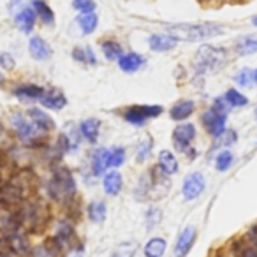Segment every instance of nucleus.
Returning <instances> with one entry per match:
<instances>
[{
    "label": "nucleus",
    "instance_id": "nucleus-35",
    "mask_svg": "<svg viewBox=\"0 0 257 257\" xmlns=\"http://www.w3.org/2000/svg\"><path fill=\"white\" fill-rule=\"evenodd\" d=\"M152 147H154V145H152L150 138H147L145 141H141L140 147H138V150H136V161L138 162L147 161L148 155H150V152H152Z\"/></svg>",
    "mask_w": 257,
    "mask_h": 257
},
{
    "label": "nucleus",
    "instance_id": "nucleus-11",
    "mask_svg": "<svg viewBox=\"0 0 257 257\" xmlns=\"http://www.w3.org/2000/svg\"><path fill=\"white\" fill-rule=\"evenodd\" d=\"M27 116L41 133H50L55 128V120L48 113H44V109H41V107H30L27 111Z\"/></svg>",
    "mask_w": 257,
    "mask_h": 257
},
{
    "label": "nucleus",
    "instance_id": "nucleus-45",
    "mask_svg": "<svg viewBox=\"0 0 257 257\" xmlns=\"http://www.w3.org/2000/svg\"><path fill=\"white\" fill-rule=\"evenodd\" d=\"M0 83H4V74L2 72H0Z\"/></svg>",
    "mask_w": 257,
    "mask_h": 257
},
{
    "label": "nucleus",
    "instance_id": "nucleus-23",
    "mask_svg": "<svg viewBox=\"0 0 257 257\" xmlns=\"http://www.w3.org/2000/svg\"><path fill=\"white\" fill-rule=\"evenodd\" d=\"M78 22L79 29L85 36H90V34L95 32L97 25H99V16H97L95 11H90V13H79V16L76 18Z\"/></svg>",
    "mask_w": 257,
    "mask_h": 257
},
{
    "label": "nucleus",
    "instance_id": "nucleus-5",
    "mask_svg": "<svg viewBox=\"0 0 257 257\" xmlns=\"http://www.w3.org/2000/svg\"><path fill=\"white\" fill-rule=\"evenodd\" d=\"M164 113V107L157 104H147V106H131L123 111V118L128 123L145 125L150 118H157Z\"/></svg>",
    "mask_w": 257,
    "mask_h": 257
},
{
    "label": "nucleus",
    "instance_id": "nucleus-18",
    "mask_svg": "<svg viewBox=\"0 0 257 257\" xmlns=\"http://www.w3.org/2000/svg\"><path fill=\"white\" fill-rule=\"evenodd\" d=\"M102 189L107 196H118L123 189V178L118 171H111L107 175H104L102 180Z\"/></svg>",
    "mask_w": 257,
    "mask_h": 257
},
{
    "label": "nucleus",
    "instance_id": "nucleus-22",
    "mask_svg": "<svg viewBox=\"0 0 257 257\" xmlns=\"http://www.w3.org/2000/svg\"><path fill=\"white\" fill-rule=\"evenodd\" d=\"M178 161H176L175 154H171L169 150H161L159 152V169H161L164 175L171 176L178 173Z\"/></svg>",
    "mask_w": 257,
    "mask_h": 257
},
{
    "label": "nucleus",
    "instance_id": "nucleus-33",
    "mask_svg": "<svg viewBox=\"0 0 257 257\" xmlns=\"http://www.w3.org/2000/svg\"><path fill=\"white\" fill-rule=\"evenodd\" d=\"M125 162V150L121 147H114L109 150V168H120Z\"/></svg>",
    "mask_w": 257,
    "mask_h": 257
},
{
    "label": "nucleus",
    "instance_id": "nucleus-42",
    "mask_svg": "<svg viewBox=\"0 0 257 257\" xmlns=\"http://www.w3.org/2000/svg\"><path fill=\"white\" fill-rule=\"evenodd\" d=\"M74 257H85V248H83L81 245L76 248V252H74Z\"/></svg>",
    "mask_w": 257,
    "mask_h": 257
},
{
    "label": "nucleus",
    "instance_id": "nucleus-19",
    "mask_svg": "<svg viewBox=\"0 0 257 257\" xmlns=\"http://www.w3.org/2000/svg\"><path fill=\"white\" fill-rule=\"evenodd\" d=\"M194 109H196V104H194V100L183 99V100H178V102L171 107V111H169V116H171L173 120H176V121H185L187 118L194 113Z\"/></svg>",
    "mask_w": 257,
    "mask_h": 257
},
{
    "label": "nucleus",
    "instance_id": "nucleus-38",
    "mask_svg": "<svg viewBox=\"0 0 257 257\" xmlns=\"http://www.w3.org/2000/svg\"><path fill=\"white\" fill-rule=\"evenodd\" d=\"M136 252V243H121L111 257H133Z\"/></svg>",
    "mask_w": 257,
    "mask_h": 257
},
{
    "label": "nucleus",
    "instance_id": "nucleus-43",
    "mask_svg": "<svg viewBox=\"0 0 257 257\" xmlns=\"http://www.w3.org/2000/svg\"><path fill=\"white\" fill-rule=\"evenodd\" d=\"M252 85H257V69H252Z\"/></svg>",
    "mask_w": 257,
    "mask_h": 257
},
{
    "label": "nucleus",
    "instance_id": "nucleus-15",
    "mask_svg": "<svg viewBox=\"0 0 257 257\" xmlns=\"http://www.w3.org/2000/svg\"><path fill=\"white\" fill-rule=\"evenodd\" d=\"M90 166H92L93 176H102L106 169L109 168V150L107 148H97L92 154Z\"/></svg>",
    "mask_w": 257,
    "mask_h": 257
},
{
    "label": "nucleus",
    "instance_id": "nucleus-25",
    "mask_svg": "<svg viewBox=\"0 0 257 257\" xmlns=\"http://www.w3.org/2000/svg\"><path fill=\"white\" fill-rule=\"evenodd\" d=\"M8 245H9V250L16 255H27L30 253V245L27 241V238L20 232H13L11 236L8 238Z\"/></svg>",
    "mask_w": 257,
    "mask_h": 257
},
{
    "label": "nucleus",
    "instance_id": "nucleus-29",
    "mask_svg": "<svg viewBox=\"0 0 257 257\" xmlns=\"http://www.w3.org/2000/svg\"><path fill=\"white\" fill-rule=\"evenodd\" d=\"M100 50H102V55L109 62H114V60L118 62V58L123 55V48H121V44H118L116 41H111V39L102 41V43H100Z\"/></svg>",
    "mask_w": 257,
    "mask_h": 257
},
{
    "label": "nucleus",
    "instance_id": "nucleus-1",
    "mask_svg": "<svg viewBox=\"0 0 257 257\" xmlns=\"http://www.w3.org/2000/svg\"><path fill=\"white\" fill-rule=\"evenodd\" d=\"M168 34L176 41H187V43H199L211 37H218L224 34V27L215 23H178L168 29Z\"/></svg>",
    "mask_w": 257,
    "mask_h": 257
},
{
    "label": "nucleus",
    "instance_id": "nucleus-27",
    "mask_svg": "<svg viewBox=\"0 0 257 257\" xmlns=\"http://www.w3.org/2000/svg\"><path fill=\"white\" fill-rule=\"evenodd\" d=\"M32 8H34V11H36L37 18H39L44 25H53L55 13H53V9L48 6V2H44V0H32Z\"/></svg>",
    "mask_w": 257,
    "mask_h": 257
},
{
    "label": "nucleus",
    "instance_id": "nucleus-20",
    "mask_svg": "<svg viewBox=\"0 0 257 257\" xmlns=\"http://www.w3.org/2000/svg\"><path fill=\"white\" fill-rule=\"evenodd\" d=\"M39 102L43 104L44 107H48V109H55V111H60L67 106V99H65L64 93L58 92V90H50V92L46 90V93H44Z\"/></svg>",
    "mask_w": 257,
    "mask_h": 257
},
{
    "label": "nucleus",
    "instance_id": "nucleus-8",
    "mask_svg": "<svg viewBox=\"0 0 257 257\" xmlns=\"http://www.w3.org/2000/svg\"><path fill=\"white\" fill-rule=\"evenodd\" d=\"M206 189V180L201 173H190L182 185V194L185 201H194L201 196Z\"/></svg>",
    "mask_w": 257,
    "mask_h": 257
},
{
    "label": "nucleus",
    "instance_id": "nucleus-13",
    "mask_svg": "<svg viewBox=\"0 0 257 257\" xmlns=\"http://www.w3.org/2000/svg\"><path fill=\"white\" fill-rule=\"evenodd\" d=\"M13 93H15L22 102H34V100L43 99V95L46 93V88L39 85H20L13 90Z\"/></svg>",
    "mask_w": 257,
    "mask_h": 257
},
{
    "label": "nucleus",
    "instance_id": "nucleus-32",
    "mask_svg": "<svg viewBox=\"0 0 257 257\" xmlns=\"http://www.w3.org/2000/svg\"><path fill=\"white\" fill-rule=\"evenodd\" d=\"M232 162H234V157H232L231 152L222 150L220 154L217 155V159H215V168H217L218 171H227L232 166Z\"/></svg>",
    "mask_w": 257,
    "mask_h": 257
},
{
    "label": "nucleus",
    "instance_id": "nucleus-7",
    "mask_svg": "<svg viewBox=\"0 0 257 257\" xmlns=\"http://www.w3.org/2000/svg\"><path fill=\"white\" fill-rule=\"evenodd\" d=\"M201 121H203L206 133L211 134L213 138H220L222 134L225 133V123H227V114H222L215 109H208L203 113L201 116Z\"/></svg>",
    "mask_w": 257,
    "mask_h": 257
},
{
    "label": "nucleus",
    "instance_id": "nucleus-21",
    "mask_svg": "<svg viewBox=\"0 0 257 257\" xmlns=\"http://www.w3.org/2000/svg\"><path fill=\"white\" fill-rule=\"evenodd\" d=\"M234 51L238 55H241V57L257 53V34H248V36H243L239 39H236Z\"/></svg>",
    "mask_w": 257,
    "mask_h": 257
},
{
    "label": "nucleus",
    "instance_id": "nucleus-26",
    "mask_svg": "<svg viewBox=\"0 0 257 257\" xmlns=\"http://www.w3.org/2000/svg\"><path fill=\"white\" fill-rule=\"evenodd\" d=\"M72 236H74V227H72L71 222H67V220L58 222L57 227H55V238H53L55 241H57L60 246H64L71 241Z\"/></svg>",
    "mask_w": 257,
    "mask_h": 257
},
{
    "label": "nucleus",
    "instance_id": "nucleus-44",
    "mask_svg": "<svg viewBox=\"0 0 257 257\" xmlns=\"http://www.w3.org/2000/svg\"><path fill=\"white\" fill-rule=\"evenodd\" d=\"M252 25H255V27H257V15H255V16H252Z\"/></svg>",
    "mask_w": 257,
    "mask_h": 257
},
{
    "label": "nucleus",
    "instance_id": "nucleus-24",
    "mask_svg": "<svg viewBox=\"0 0 257 257\" xmlns=\"http://www.w3.org/2000/svg\"><path fill=\"white\" fill-rule=\"evenodd\" d=\"M86 215H88V218L93 224H104V220H106V217H107L106 203H104V201H92V203H88V206H86Z\"/></svg>",
    "mask_w": 257,
    "mask_h": 257
},
{
    "label": "nucleus",
    "instance_id": "nucleus-14",
    "mask_svg": "<svg viewBox=\"0 0 257 257\" xmlns=\"http://www.w3.org/2000/svg\"><path fill=\"white\" fill-rule=\"evenodd\" d=\"M145 65V57L136 51H131V53H123L118 58V67L121 69L127 74H133V72L140 71Z\"/></svg>",
    "mask_w": 257,
    "mask_h": 257
},
{
    "label": "nucleus",
    "instance_id": "nucleus-3",
    "mask_svg": "<svg viewBox=\"0 0 257 257\" xmlns=\"http://www.w3.org/2000/svg\"><path fill=\"white\" fill-rule=\"evenodd\" d=\"M48 190H50V196L57 201L72 199L76 192V180L72 173L67 168H57L50 180Z\"/></svg>",
    "mask_w": 257,
    "mask_h": 257
},
{
    "label": "nucleus",
    "instance_id": "nucleus-6",
    "mask_svg": "<svg viewBox=\"0 0 257 257\" xmlns=\"http://www.w3.org/2000/svg\"><path fill=\"white\" fill-rule=\"evenodd\" d=\"M196 138V127L192 123H180L173 131V143L175 148L182 154H189L190 159L196 157V150L190 148V141Z\"/></svg>",
    "mask_w": 257,
    "mask_h": 257
},
{
    "label": "nucleus",
    "instance_id": "nucleus-39",
    "mask_svg": "<svg viewBox=\"0 0 257 257\" xmlns=\"http://www.w3.org/2000/svg\"><path fill=\"white\" fill-rule=\"evenodd\" d=\"M72 8L79 13L95 11V2L93 0H72Z\"/></svg>",
    "mask_w": 257,
    "mask_h": 257
},
{
    "label": "nucleus",
    "instance_id": "nucleus-2",
    "mask_svg": "<svg viewBox=\"0 0 257 257\" xmlns=\"http://www.w3.org/2000/svg\"><path fill=\"white\" fill-rule=\"evenodd\" d=\"M227 62H229V53L225 48L203 44L196 51L194 69H196L197 74H217V72H220L227 65Z\"/></svg>",
    "mask_w": 257,
    "mask_h": 257
},
{
    "label": "nucleus",
    "instance_id": "nucleus-4",
    "mask_svg": "<svg viewBox=\"0 0 257 257\" xmlns=\"http://www.w3.org/2000/svg\"><path fill=\"white\" fill-rule=\"evenodd\" d=\"M9 121H11V127L16 133V136L22 141H27V143H30V141L37 143L41 134H44L29 120V116H25V114H22V113H13Z\"/></svg>",
    "mask_w": 257,
    "mask_h": 257
},
{
    "label": "nucleus",
    "instance_id": "nucleus-34",
    "mask_svg": "<svg viewBox=\"0 0 257 257\" xmlns=\"http://www.w3.org/2000/svg\"><path fill=\"white\" fill-rule=\"evenodd\" d=\"M162 218V211L159 210V208L152 206L150 210L147 211V215H145V222H147V229H154L155 225L161 222Z\"/></svg>",
    "mask_w": 257,
    "mask_h": 257
},
{
    "label": "nucleus",
    "instance_id": "nucleus-10",
    "mask_svg": "<svg viewBox=\"0 0 257 257\" xmlns=\"http://www.w3.org/2000/svg\"><path fill=\"white\" fill-rule=\"evenodd\" d=\"M197 236V229L194 225L185 227L178 236V241H176V248H175V255L176 257H187V253L190 252L194 241H196Z\"/></svg>",
    "mask_w": 257,
    "mask_h": 257
},
{
    "label": "nucleus",
    "instance_id": "nucleus-31",
    "mask_svg": "<svg viewBox=\"0 0 257 257\" xmlns=\"http://www.w3.org/2000/svg\"><path fill=\"white\" fill-rule=\"evenodd\" d=\"M225 100L229 102V106L231 107H243L248 104V99H246V95H243L241 92H238L236 88H229L227 92L224 93Z\"/></svg>",
    "mask_w": 257,
    "mask_h": 257
},
{
    "label": "nucleus",
    "instance_id": "nucleus-16",
    "mask_svg": "<svg viewBox=\"0 0 257 257\" xmlns=\"http://www.w3.org/2000/svg\"><path fill=\"white\" fill-rule=\"evenodd\" d=\"M79 134L90 145H95L99 141V134H100V120H97V118H86V120H83L79 123Z\"/></svg>",
    "mask_w": 257,
    "mask_h": 257
},
{
    "label": "nucleus",
    "instance_id": "nucleus-9",
    "mask_svg": "<svg viewBox=\"0 0 257 257\" xmlns=\"http://www.w3.org/2000/svg\"><path fill=\"white\" fill-rule=\"evenodd\" d=\"M13 18H15L16 27H18L23 34L32 32L34 25H36V20H37V15H36V11H34V8H32V2H30L27 8H23V9H20L18 13H15V15H13Z\"/></svg>",
    "mask_w": 257,
    "mask_h": 257
},
{
    "label": "nucleus",
    "instance_id": "nucleus-17",
    "mask_svg": "<svg viewBox=\"0 0 257 257\" xmlns=\"http://www.w3.org/2000/svg\"><path fill=\"white\" fill-rule=\"evenodd\" d=\"M176 43H178V41L173 36H169V34H154V36H150V39H148L150 50L157 51V53L173 50V48L176 46Z\"/></svg>",
    "mask_w": 257,
    "mask_h": 257
},
{
    "label": "nucleus",
    "instance_id": "nucleus-30",
    "mask_svg": "<svg viewBox=\"0 0 257 257\" xmlns=\"http://www.w3.org/2000/svg\"><path fill=\"white\" fill-rule=\"evenodd\" d=\"M72 58H74L76 62H79V64H85V65H95L97 64V57L90 46L74 48V50H72Z\"/></svg>",
    "mask_w": 257,
    "mask_h": 257
},
{
    "label": "nucleus",
    "instance_id": "nucleus-28",
    "mask_svg": "<svg viewBox=\"0 0 257 257\" xmlns=\"http://www.w3.org/2000/svg\"><path fill=\"white\" fill-rule=\"evenodd\" d=\"M166 248H168V243H166L164 238H161V236H155V238H152L150 241L145 245V257H162L166 253Z\"/></svg>",
    "mask_w": 257,
    "mask_h": 257
},
{
    "label": "nucleus",
    "instance_id": "nucleus-40",
    "mask_svg": "<svg viewBox=\"0 0 257 257\" xmlns=\"http://www.w3.org/2000/svg\"><path fill=\"white\" fill-rule=\"evenodd\" d=\"M211 109L218 111V113H222V114H227L231 106H229V102L225 100V97H217V99L213 100V104H211Z\"/></svg>",
    "mask_w": 257,
    "mask_h": 257
},
{
    "label": "nucleus",
    "instance_id": "nucleus-41",
    "mask_svg": "<svg viewBox=\"0 0 257 257\" xmlns=\"http://www.w3.org/2000/svg\"><path fill=\"white\" fill-rule=\"evenodd\" d=\"M0 67L6 69V71L15 69V58H13L9 53H2L0 55Z\"/></svg>",
    "mask_w": 257,
    "mask_h": 257
},
{
    "label": "nucleus",
    "instance_id": "nucleus-12",
    "mask_svg": "<svg viewBox=\"0 0 257 257\" xmlns=\"http://www.w3.org/2000/svg\"><path fill=\"white\" fill-rule=\"evenodd\" d=\"M29 51H30V55H32V58H36L37 62L50 60L51 55H53V50H51V46L43 39V37H39V36L30 37Z\"/></svg>",
    "mask_w": 257,
    "mask_h": 257
},
{
    "label": "nucleus",
    "instance_id": "nucleus-37",
    "mask_svg": "<svg viewBox=\"0 0 257 257\" xmlns=\"http://www.w3.org/2000/svg\"><path fill=\"white\" fill-rule=\"evenodd\" d=\"M234 250L238 257H257V246H250L246 243H236Z\"/></svg>",
    "mask_w": 257,
    "mask_h": 257
},
{
    "label": "nucleus",
    "instance_id": "nucleus-36",
    "mask_svg": "<svg viewBox=\"0 0 257 257\" xmlns=\"http://www.w3.org/2000/svg\"><path fill=\"white\" fill-rule=\"evenodd\" d=\"M234 83L238 86H250L252 85V69L245 67L241 71H238V74L234 76Z\"/></svg>",
    "mask_w": 257,
    "mask_h": 257
}]
</instances>
